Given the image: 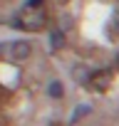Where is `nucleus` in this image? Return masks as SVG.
Segmentation results:
<instances>
[{"instance_id":"1","label":"nucleus","mask_w":119,"mask_h":126,"mask_svg":"<svg viewBox=\"0 0 119 126\" xmlns=\"http://www.w3.org/2000/svg\"><path fill=\"white\" fill-rule=\"evenodd\" d=\"M10 54H13V59H27V57L32 54V47H30V42L18 40V42L10 45Z\"/></svg>"},{"instance_id":"2","label":"nucleus","mask_w":119,"mask_h":126,"mask_svg":"<svg viewBox=\"0 0 119 126\" xmlns=\"http://www.w3.org/2000/svg\"><path fill=\"white\" fill-rule=\"evenodd\" d=\"M47 92H50V96H55V99H60V96L65 94V92H62V87H60V82H52Z\"/></svg>"},{"instance_id":"3","label":"nucleus","mask_w":119,"mask_h":126,"mask_svg":"<svg viewBox=\"0 0 119 126\" xmlns=\"http://www.w3.org/2000/svg\"><path fill=\"white\" fill-rule=\"evenodd\" d=\"M40 5V0H30V8H37Z\"/></svg>"}]
</instances>
